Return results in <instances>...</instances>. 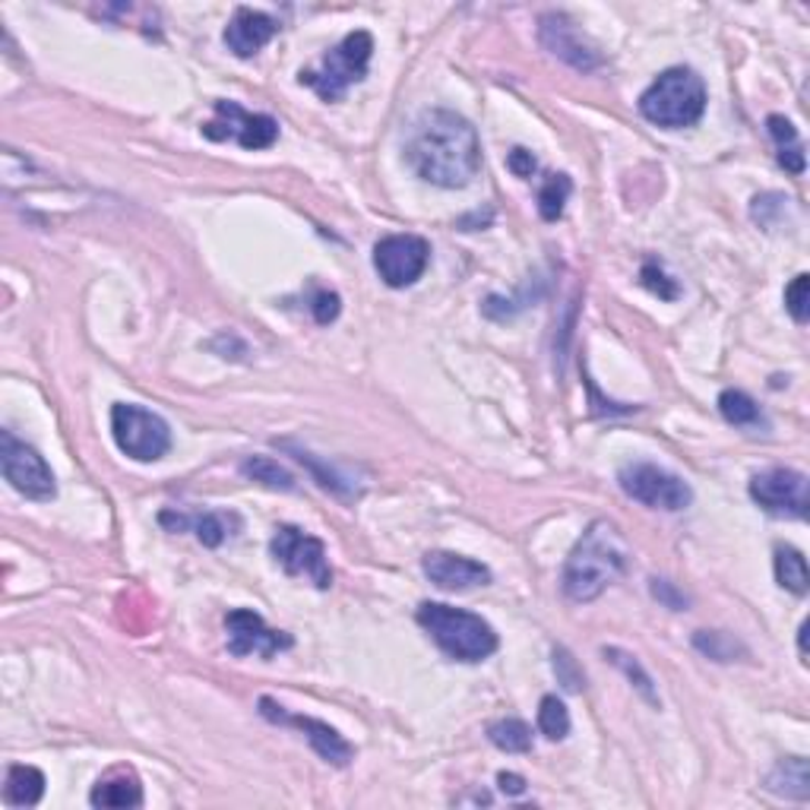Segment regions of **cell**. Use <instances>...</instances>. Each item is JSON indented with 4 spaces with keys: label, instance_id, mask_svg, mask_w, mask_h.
<instances>
[{
    "label": "cell",
    "instance_id": "34",
    "mask_svg": "<svg viewBox=\"0 0 810 810\" xmlns=\"http://www.w3.org/2000/svg\"><path fill=\"white\" fill-rule=\"evenodd\" d=\"M311 314H314V321L321 323V326H330L342 314V298L336 292H330V288H321L311 298Z\"/></svg>",
    "mask_w": 810,
    "mask_h": 810
},
{
    "label": "cell",
    "instance_id": "20",
    "mask_svg": "<svg viewBox=\"0 0 810 810\" xmlns=\"http://www.w3.org/2000/svg\"><path fill=\"white\" fill-rule=\"evenodd\" d=\"M767 128L769 136L776 140V159H779V165L789 171V174H804L808 155H804V143H801L794 124H791L789 118H782V114H769Z\"/></svg>",
    "mask_w": 810,
    "mask_h": 810
},
{
    "label": "cell",
    "instance_id": "22",
    "mask_svg": "<svg viewBox=\"0 0 810 810\" xmlns=\"http://www.w3.org/2000/svg\"><path fill=\"white\" fill-rule=\"evenodd\" d=\"M44 794V776L36 767H10L3 782V801L10 808H36Z\"/></svg>",
    "mask_w": 810,
    "mask_h": 810
},
{
    "label": "cell",
    "instance_id": "21",
    "mask_svg": "<svg viewBox=\"0 0 810 810\" xmlns=\"http://www.w3.org/2000/svg\"><path fill=\"white\" fill-rule=\"evenodd\" d=\"M767 789L779 798L808 801L810 798V769L804 757H786L767 776Z\"/></svg>",
    "mask_w": 810,
    "mask_h": 810
},
{
    "label": "cell",
    "instance_id": "13",
    "mask_svg": "<svg viewBox=\"0 0 810 810\" xmlns=\"http://www.w3.org/2000/svg\"><path fill=\"white\" fill-rule=\"evenodd\" d=\"M225 640H229V652L244 659V656H260V659H273L282 649H292V637L285 630H273L266 627V620L256 611L247 608H235L225 618Z\"/></svg>",
    "mask_w": 810,
    "mask_h": 810
},
{
    "label": "cell",
    "instance_id": "25",
    "mask_svg": "<svg viewBox=\"0 0 810 810\" xmlns=\"http://www.w3.org/2000/svg\"><path fill=\"white\" fill-rule=\"evenodd\" d=\"M490 745L504 753H526L533 750V728L519 719H500V722H490L488 726Z\"/></svg>",
    "mask_w": 810,
    "mask_h": 810
},
{
    "label": "cell",
    "instance_id": "4",
    "mask_svg": "<svg viewBox=\"0 0 810 810\" xmlns=\"http://www.w3.org/2000/svg\"><path fill=\"white\" fill-rule=\"evenodd\" d=\"M706 111L703 77L690 67H671L659 73L640 95V114L665 130L693 128Z\"/></svg>",
    "mask_w": 810,
    "mask_h": 810
},
{
    "label": "cell",
    "instance_id": "17",
    "mask_svg": "<svg viewBox=\"0 0 810 810\" xmlns=\"http://www.w3.org/2000/svg\"><path fill=\"white\" fill-rule=\"evenodd\" d=\"M279 20L251 7H237L232 22L225 26V44L235 58H254L276 39Z\"/></svg>",
    "mask_w": 810,
    "mask_h": 810
},
{
    "label": "cell",
    "instance_id": "30",
    "mask_svg": "<svg viewBox=\"0 0 810 810\" xmlns=\"http://www.w3.org/2000/svg\"><path fill=\"white\" fill-rule=\"evenodd\" d=\"M693 646H697L703 656H709V659L716 661H735L738 652H745L741 642L731 640V637L722 634V630H700V634L693 637Z\"/></svg>",
    "mask_w": 810,
    "mask_h": 810
},
{
    "label": "cell",
    "instance_id": "16",
    "mask_svg": "<svg viewBox=\"0 0 810 810\" xmlns=\"http://www.w3.org/2000/svg\"><path fill=\"white\" fill-rule=\"evenodd\" d=\"M425 576L444 593H469L475 586H488L490 570L485 564L472 560V557L453 555V551H431L422 560Z\"/></svg>",
    "mask_w": 810,
    "mask_h": 810
},
{
    "label": "cell",
    "instance_id": "29",
    "mask_svg": "<svg viewBox=\"0 0 810 810\" xmlns=\"http://www.w3.org/2000/svg\"><path fill=\"white\" fill-rule=\"evenodd\" d=\"M605 659L615 661L620 671H624V675L630 678V684H634V687L640 690L642 697H646V700H649L652 706H659V693H656V687H652V678H649V675L642 671V665L634 659L630 652H624V649H615V646H611V649H605Z\"/></svg>",
    "mask_w": 810,
    "mask_h": 810
},
{
    "label": "cell",
    "instance_id": "10",
    "mask_svg": "<svg viewBox=\"0 0 810 810\" xmlns=\"http://www.w3.org/2000/svg\"><path fill=\"white\" fill-rule=\"evenodd\" d=\"M431 244L422 235H386L374 244V270L389 288H408L425 276Z\"/></svg>",
    "mask_w": 810,
    "mask_h": 810
},
{
    "label": "cell",
    "instance_id": "26",
    "mask_svg": "<svg viewBox=\"0 0 810 810\" xmlns=\"http://www.w3.org/2000/svg\"><path fill=\"white\" fill-rule=\"evenodd\" d=\"M570 191H574V181L567 174H548L541 191H538V213L545 222H557L564 215V206L570 200Z\"/></svg>",
    "mask_w": 810,
    "mask_h": 810
},
{
    "label": "cell",
    "instance_id": "31",
    "mask_svg": "<svg viewBox=\"0 0 810 810\" xmlns=\"http://www.w3.org/2000/svg\"><path fill=\"white\" fill-rule=\"evenodd\" d=\"M786 307H789L791 321L794 323H808L810 317V276L801 273V276L791 279V285L786 288Z\"/></svg>",
    "mask_w": 810,
    "mask_h": 810
},
{
    "label": "cell",
    "instance_id": "8",
    "mask_svg": "<svg viewBox=\"0 0 810 810\" xmlns=\"http://www.w3.org/2000/svg\"><path fill=\"white\" fill-rule=\"evenodd\" d=\"M270 551L288 576H304L317 589L333 586V567L326 560V545L321 538L301 533L295 526H279L273 541H270Z\"/></svg>",
    "mask_w": 810,
    "mask_h": 810
},
{
    "label": "cell",
    "instance_id": "36",
    "mask_svg": "<svg viewBox=\"0 0 810 810\" xmlns=\"http://www.w3.org/2000/svg\"><path fill=\"white\" fill-rule=\"evenodd\" d=\"M652 596L661 598L668 608H675V611H681L684 605H687V598L678 596L675 589H671V583H665V579H652Z\"/></svg>",
    "mask_w": 810,
    "mask_h": 810
},
{
    "label": "cell",
    "instance_id": "27",
    "mask_svg": "<svg viewBox=\"0 0 810 810\" xmlns=\"http://www.w3.org/2000/svg\"><path fill=\"white\" fill-rule=\"evenodd\" d=\"M241 472L251 478V482H260L266 488L273 490H295V475L288 469H282L276 459H266V456H251L241 463Z\"/></svg>",
    "mask_w": 810,
    "mask_h": 810
},
{
    "label": "cell",
    "instance_id": "23",
    "mask_svg": "<svg viewBox=\"0 0 810 810\" xmlns=\"http://www.w3.org/2000/svg\"><path fill=\"white\" fill-rule=\"evenodd\" d=\"M719 412H722V418H726L728 425L735 427H763L767 425V418H763V412H760V405L753 396H747L745 389H726L722 396H719Z\"/></svg>",
    "mask_w": 810,
    "mask_h": 810
},
{
    "label": "cell",
    "instance_id": "33",
    "mask_svg": "<svg viewBox=\"0 0 810 810\" xmlns=\"http://www.w3.org/2000/svg\"><path fill=\"white\" fill-rule=\"evenodd\" d=\"M640 282L646 285V288H649V292H656L659 298H665V301L678 298V285H675L671 279L661 273V266L656 263V260H649V263L642 266Z\"/></svg>",
    "mask_w": 810,
    "mask_h": 810
},
{
    "label": "cell",
    "instance_id": "18",
    "mask_svg": "<svg viewBox=\"0 0 810 810\" xmlns=\"http://www.w3.org/2000/svg\"><path fill=\"white\" fill-rule=\"evenodd\" d=\"M92 808H140L143 804V786L133 769H111L95 782L89 794Z\"/></svg>",
    "mask_w": 810,
    "mask_h": 810
},
{
    "label": "cell",
    "instance_id": "6",
    "mask_svg": "<svg viewBox=\"0 0 810 810\" xmlns=\"http://www.w3.org/2000/svg\"><path fill=\"white\" fill-rule=\"evenodd\" d=\"M111 434L121 453L136 463H159L171 449V427L162 415L133 403H118L111 408Z\"/></svg>",
    "mask_w": 810,
    "mask_h": 810
},
{
    "label": "cell",
    "instance_id": "3",
    "mask_svg": "<svg viewBox=\"0 0 810 810\" xmlns=\"http://www.w3.org/2000/svg\"><path fill=\"white\" fill-rule=\"evenodd\" d=\"M415 618L449 659L485 661L497 652V634L482 615H472L444 601H425Z\"/></svg>",
    "mask_w": 810,
    "mask_h": 810
},
{
    "label": "cell",
    "instance_id": "32",
    "mask_svg": "<svg viewBox=\"0 0 810 810\" xmlns=\"http://www.w3.org/2000/svg\"><path fill=\"white\" fill-rule=\"evenodd\" d=\"M555 675L557 681L564 684L567 690H583L586 687V675H583V668L576 665V659L564 649V646H557L555 649Z\"/></svg>",
    "mask_w": 810,
    "mask_h": 810
},
{
    "label": "cell",
    "instance_id": "11",
    "mask_svg": "<svg viewBox=\"0 0 810 810\" xmlns=\"http://www.w3.org/2000/svg\"><path fill=\"white\" fill-rule=\"evenodd\" d=\"M210 140H235L244 150H270L279 140V121L270 114H251L237 102H215V118L203 124Z\"/></svg>",
    "mask_w": 810,
    "mask_h": 810
},
{
    "label": "cell",
    "instance_id": "1",
    "mask_svg": "<svg viewBox=\"0 0 810 810\" xmlns=\"http://www.w3.org/2000/svg\"><path fill=\"white\" fill-rule=\"evenodd\" d=\"M405 162L434 188L444 191L466 188L482 165L478 130L449 108H431L412 124L405 143Z\"/></svg>",
    "mask_w": 810,
    "mask_h": 810
},
{
    "label": "cell",
    "instance_id": "15",
    "mask_svg": "<svg viewBox=\"0 0 810 810\" xmlns=\"http://www.w3.org/2000/svg\"><path fill=\"white\" fill-rule=\"evenodd\" d=\"M538 36H541V44H545L555 58H560L564 64L576 67V70H583V73H589V70L601 67V54L596 51V44L586 42V36H583L564 13H545V17H541Z\"/></svg>",
    "mask_w": 810,
    "mask_h": 810
},
{
    "label": "cell",
    "instance_id": "9",
    "mask_svg": "<svg viewBox=\"0 0 810 810\" xmlns=\"http://www.w3.org/2000/svg\"><path fill=\"white\" fill-rule=\"evenodd\" d=\"M0 469H3V478L29 500H54V494H58L54 472L48 469L39 449L17 441L13 431L0 434Z\"/></svg>",
    "mask_w": 810,
    "mask_h": 810
},
{
    "label": "cell",
    "instance_id": "24",
    "mask_svg": "<svg viewBox=\"0 0 810 810\" xmlns=\"http://www.w3.org/2000/svg\"><path fill=\"white\" fill-rule=\"evenodd\" d=\"M776 579L782 589H789L794 596H808V560L798 548H776Z\"/></svg>",
    "mask_w": 810,
    "mask_h": 810
},
{
    "label": "cell",
    "instance_id": "12",
    "mask_svg": "<svg viewBox=\"0 0 810 810\" xmlns=\"http://www.w3.org/2000/svg\"><path fill=\"white\" fill-rule=\"evenodd\" d=\"M750 497L772 516H808V475L798 469H767L750 478Z\"/></svg>",
    "mask_w": 810,
    "mask_h": 810
},
{
    "label": "cell",
    "instance_id": "19",
    "mask_svg": "<svg viewBox=\"0 0 810 810\" xmlns=\"http://www.w3.org/2000/svg\"><path fill=\"white\" fill-rule=\"evenodd\" d=\"M162 523L165 526H171L174 533H181V529H188V526H193V533H196V538L206 545V548H219L229 535L235 533L237 529V516L235 513H203V516H193V519H188V516H171V513H162Z\"/></svg>",
    "mask_w": 810,
    "mask_h": 810
},
{
    "label": "cell",
    "instance_id": "28",
    "mask_svg": "<svg viewBox=\"0 0 810 810\" xmlns=\"http://www.w3.org/2000/svg\"><path fill=\"white\" fill-rule=\"evenodd\" d=\"M538 731L548 738V741H564L570 735V712L564 700L557 697H545L538 706Z\"/></svg>",
    "mask_w": 810,
    "mask_h": 810
},
{
    "label": "cell",
    "instance_id": "14",
    "mask_svg": "<svg viewBox=\"0 0 810 810\" xmlns=\"http://www.w3.org/2000/svg\"><path fill=\"white\" fill-rule=\"evenodd\" d=\"M260 716L270 719V722H276V726H292L298 728V731H304V738L311 741V747L321 753L326 763H333V767H348V763L355 760V747L348 745L336 728L326 726L321 719L292 716V712H285V706H279L273 697H260Z\"/></svg>",
    "mask_w": 810,
    "mask_h": 810
},
{
    "label": "cell",
    "instance_id": "7",
    "mask_svg": "<svg viewBox=\"0 0 810 810\" xmlns=\"http://www.w3.org/2000/svg\"><path fill=\"white\" fill-rule=\"evenodd\" d=\"M618 485L627 497H634L637 504L652 507V510L678 513L687 510L693 500V490L684 478H678L675 472L659 469L652 463H627L618 472Z\"/></svg>",
    "mask_w": 810,
    "mask_h": 810
},
{
    "label": "cell",
    "instance_id": "38",
    "mask_svg": "<svg viewBox=\"0 0 810 810\" xmlns=\"http://www.w3.org/2000/svg\"><path fill=\"white\" fill-rule=\"evenodd\" d=\"M798 649H801V661L808 665V620H804L801 630H798Z\"/></svg>",
    "mask_w": 810,
    "mask_h": 810
},
{
    "label": "cell",
    "instance_id": "2",
    "mask_svg": "<svg viewBox=\"0 0 810 810\" xmlns=\"http://www.w3.org/2000/svg\"><path fill=\"white\" fill-rule=\"evenodd\" d=\"M627 541L615 523L596 519L579 535L574 551L564 564V593L574 601H596L611 583H618L627 570Z\"/></svg>",
    "mask_w": 810,
    "mask_h": 810
},
{
    "label": "cell",
    "instance_id": "37",
    "mask_svg": "<svg viewBox=\"0 0 810 810\" xmlns=\"http://www.w3.org/2000/svg\"><path fill=\"white\" fill-rule=\"evenodd\" d=\"M497 786H500L504 794H523V791H526V779L516 776V772H500V776H497Z\"/></svg>",
    "mask_w": 810,
    "mask_h": 810
},
{
    "label": "cell",
    "instance_id": "35",
    "mask_svg": "<svg viewBox=\"0 0 810 810\" xmlns=\"http://www.w3.org/2000/svg\"><path fill=\"white\" fill-rule=\"evenodd\" d=\"M507 169H510L516 178H533L535 169H538V162H535V155L529 150H513L510 159H507Z\"/></svg>",
    "mask_w": 810,
    "mask_h": 810
},
{
    "label": "cell",
    "instance_id": "5",
    "mask_svg": "<svg viewBox=\"0 0 810 810\" xmlns=\"http://www.w3.org/2000/svg\"><path fill=\"white\" fill-rule=\"evenodd\" d=\"M371 54H374V39L371 32H352L345 36L326 58L321 67L314 70H301V85H311L323 102H340L342 95L348 92V85L362 83L367 77V64H371Z\"/></svg>",
    "mask_w": 810,
    "mask_h": 810
}]
</instances>
